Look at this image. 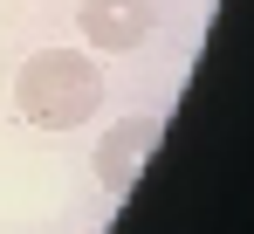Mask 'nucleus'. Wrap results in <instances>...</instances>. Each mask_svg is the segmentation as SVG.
Listing matches in <instances>:
<instances>
[{
  "instance_id": "1",
  "label": "nucleus",
  "mask_w": 254,
  "mask_h": 234,
  "mask_svg": "<svg viewBox=\"0 0 254 234\" xmlns=\"http://www.w3.org/2000/svg\"><path fill=\"white\" fill-rule=\"evenodd\" d=\"M103 104V69L89 62V48H35L14 69V111L35 131H76Z\"/></svg>"
},
{
  "instance_id": "2",
  "label": "nucleus",
  "mask_w": 254,
  "mask_h": 234,
  "mask_svg": "<svg viewBox=\"0 0 254 234\" xmlns=\"http://www.w3.org/2000/svg\"><path fill=\"white\" fill-rule=\"evenodd\" d=\"M158 138H165V117H151V111H130V117H117L103 138H96V186L103 193H130V179L144 172V158L158 152Z\"/></svg>"
},
{
  "instance_id": "3",
  "label": "nucleus",
  "mask_w": 254,
  "mask_h": 234,
  "mask_svg": "<svg viewBox=\"0 0 254 234\" xmlns=\"http://www.w3.org/2000/svg\"><path fill=\"white\" fill-rule=\"evenodd\" d=\"M76 28L96 55H130L158 35V0H83Z\"/></svg>"
}]
</instances>
